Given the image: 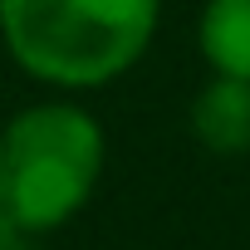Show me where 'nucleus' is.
<instances>
[{"label": "nucleus", "mask_w": 250, "mask_h": 250, "mask_svg": "<svg viewBox=\"0 0 250 250\" xmlns=\"http://www.w3.org/2000/svg\"><path fill=\"white\" fill-rule=\"evenodd\" d=\"M103 128L79 103H35L0 128V216L25 235L74 221L103 177Z\"/></svg>", "instance_id": "obj_2"}, {"label": "nucleus", "mask_w": 250, "mask_h": 250, "mask_svg": "<svg viewBox=\"0 0 250 250\" xmlns=\"http://www.w3.org/2000/svg\"><path fill=\"white\" fill-rule=\"evenodd\" d=\"M162 20V0H0L10 59L49 88H98L128 74Z\"/></svg>", "instance_id": "obj_1"}, {"label": "nucleus", "mask_w": 250, "mask_h": 250, "mask_svg": "<svg viewBox=\"0 0 250 250\" xmlns=\"http://www.w3.org/2000/svg\"><path fill=\"white\" fill-rule=\"evenodd\" d=\"M191 138L216 157L250 152V79L211 74V83L191 98Z\"/></svg>", "instance_id": "obj_3"}, {"label": "nucleus", "mask_w": 250, "mask_h": 250, "mask_svg": "<svg viewBox=\"0 0 250 250\" xmlns=\"http://www.w3.org/2000/svg\"><path fill=\"white\" fill-rule=\"evenodd\" d=\"M5 250H40V245H35V240L25 235V240H15V245H5Z\"/></svg>", "instance_id": "obj_5"}, {"label": "nucleus", "mask_w": 250, "mask_h": 250, "mask_svg": "<svg viewBox=\"0 0 250 250\" xmlns=\"http://www.w3.org/2000/svg\"><path fill=\"white\" fill-rule=\"evenodd\" d=\"M196 44L211 74L250 79V0H206L196 20Z\"/></svg>", "instance_id": "obj_4"}]
</instances>
